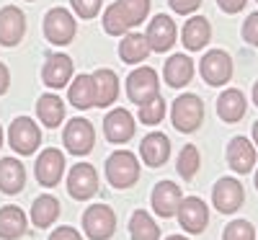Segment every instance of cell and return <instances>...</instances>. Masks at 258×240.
<instances>
[{"label":"cell","instance_id":"1","mask_svg":"<svg viewBox=\"0 0 258 240\" xmlns=\"http://www.w3.org/2000/svg\"><path fill=\"white\" fill-rule=\"evenodd\" d=\"M106 181L114 189H129L140 181V160L135 152L116 150L106 160Z\"/></svg>","mask_w":258,"mask_h":240},{"label":"cell","instance_id":"2","mask_svg":"<svg viewBox=\"0 0 258 240\" xmlns=\"http://www.w3.org/2000/svg\"><path fill=\"white\" fill-rule=\"evenodd\" d=\"M170 122L178 132L191 135L197 132L204 122V103L197 93H181L173 101V108H170Z\"/></svg>","mask_w":258,"mask_h":240},{"label":"cell","instance_id":"3","mask_svg":"<svg viewBox=\"0 0 258 240\" xmlns=\"http://www.w3.org/2000/svg\"><path fill=\"white\" fill-rule=\"evenodd\" d=\"M75 31H78V24H75V18L68 8L57 6L44 16V36H47L49 44H54V47L70 44L75 39Z\"/></svg>","mask_w":258,"mask_h":240},{"label":"cell","instance_id":"4","mask_svg":"<svg viewBox=\"0 0 258 240\" xmlns=\"http://www.w3.org/2000/svg\"><path fill=\"white\" fill-rule=\"evenodd\" d=\"M126 96L132 103L142 106L147 101H153L155 96H160V80H158V73L153 68H137L129 73L126 78Z\"/></svg>","mask_w":258,"mask_h":240},{"label":"cell","instance_id":"5","mask_svg":"<svg viewBox=\"0 0 258 240\" xmlns=\"http://www.w3.org/2000/svg\"><path fill=\"white\" fill-rule=\"evenodd\" d=\"M8 145L18 155H34L36 147L41 145V129L36 127L34 119L18 116V119H13V124L8 129Z\"/></svg>","mask_w":258,"mask_h":240},{"label":"cell","instance_id":"6","mask_svg":"<svg viewBox=\"0 0 258 240\" xmlns=\"http://www.w3.org/2000/svg\"><path fill=\"white\" fill-rule=\"evenodd\" d=\"M83 232L91 240H109L116 232V214L106 204H93L83 214Z\"/></svg>","mask_w":258,"mask_h":240},{"label":"cell","instance_id":"7","mask_svg":"<svg viewBox=\"0 0 258 240\" xmlns=\"http://www.w3.org/2000/svg\"><path fill=\"white\" fill-rule=\"evenodd\" d=\"M199 73H202V78H204L207 85L220 88V85H225V83L232 80V57L225 49H209L202 57Z\"/></svg>","mask_w":258,"mask_h":240},{"label":"cell","instance_id":"8","mask_svg":"<svg viewBox=\"0 0 258 240\" xmlns=\"http://www.w3.org/2000/svg\"><path fill=\"white\" fill-rule=\"evenodd\" d=\"M245 202V189L238 178L232 176H225L214 184L212 189V204L217 207L220 214H235Z\"/></svg>","mask_w":258,"mask_h":240},{"label":"cell","instance_id":"9","mask_svg":"<svg viewBox=\"0 0 258 240\" xmlns=\"http://www.w3.org/2000/svg\"><path fill=\"white\" fill-rule=\"evenodd\" d=\"M62 142L68 147V152L73 155H88L96 145V129L88 119H70L68 127H64V135H62Z\"/></svg>","mask_w":258,"mask_h":240},{"label":"cell","instance_id":"10","mask_svg":"<svg viewBox=\"0 0 258 240\" xmlns=\"http://www.w3.org/2000/svg\"><path fill=\"white\" fill-rule=\"evenodd\" d=\"M34 176H36L39 186H44V189L57 186L64 176V155L57 147L41 150L36 158V165H34Z\"/></svg>","mask_w":258,"mask_h":240},{"label":"cell","instance_id":"11","mask_svg":"<svg viewBox=\"0 0 258 240\" xmlns=\"http://www.w3.org/2000/svg\"><path fill=\"white\" fill-rule=\"evenodd\" d=\"M176 217H178V222L186 232L202 235L209 225V207L204 204V199H199V196H186L178 204Z\"/></svg>","mask_w":258,"mask_h":240},{"label":"cell","instance_id":"12","mask_svg":"<svg viewBox=\"0 0 258 240\" xmlns=\"http://www.w3.org/2000/svg\"><path fill=\"white\" fill-rule=\"evenodd\" d=\"M176 36H178V29H176V21L165 16V13H158L147 26V44H150V52H168L170 47L176 44Z\"/></svg>","mask_w":258,"mask_h":240},{"label":"cell","instance_id":"13","mask_svg":"<svg viewBox=\"0 0 258 240\" xmlns=\"http://www.w3.org/2000/svg\"><path fill=\"white\" fill-rule=\"evenodd\" d=\"M68 191L78 202H88L91 196H96V191H98V173H96V168L91 163L73 165L70 176H68Z\"/></svg>","mask_w":258,"mask_h":240},{"label":"cell","instance_id":"14","mask_svg":"<svg viewBox=\"0 0 258 240\" xmlns=\"http://www.w3.org/2000/svg\"><path fill=\"white\" fill-rule=\"evenodd\" d=\"M137 132V124H135V116L126 111V108H114V111L106 114L103 119V137L114 142V145H124L135 137Z\"/></svg>","mask_w":258,"mask_h":240},{"label":"cell","instance_id":"15","mask_svg":"<svg viewBox=\"0 0 258 240\" xmlns=\"http://www.w3.org/2000/svg\"><path fill=\"white\" fill-rule=\"evenodd\" d=\"M26 34V16L16 6L0 8V44L3 47H16Z\"/></svg>","mask_w":258,"mask_h":240},{"label":"cell","instance_id":"16","mask_svg":"<svg viewBox=\"0 0 258 240\" xmlns=\"http://www.w3.org/2000/svg\"><path fill=\"white\" fill-rule=\"evenodd\" d=\"M181 199H183V196H181V186H176L173 181H160V184H155L153 196H150L155 214L163 217V220H168V217H176Z\"/></svg>","mask_w":258,"mask_h":240},{"label":"cell","instance_id":"17","mask_svg":"<svg viewBox=\"0 0 258 240\" xmlns=\"http://www.w3.org/2000/svg\"><path fill=\"white\" fill-rule=\"evenodd\" d=\"M140 155L142 163L150 168H160L165 165V160L170 158V140L163 132H150L147 137H142L140 142Z\"/></svg>","mask_w":258,"mask_h":240},{"label":"cell","instance_id":"18","mask_svg":"<svg viewBox=\"0 0 258 240\" xmlns=\"http://www.w3.org/2000/svg\"><path fill=\"white\" fill-rule=\"evenodd\" d=\"M73 70H75V68H73V59H70L68 54H52V57H47V62H44L41 80H44L47 88L59 91V88H64V85L70 83Z\"/></svg>","mask_w":258,"mask_h":240},{"label":"cell","instance_id":"19","mask_svg":"<svg viewBox=\"0 0 258 240\" xmlns=\"http://www.w3.org/2000/svg\"><path fill=\"white\" fill-rule=\"evenodd\" d=\"M209 41H212V26H209V21L204 16H191L186 24H183L181 44L188 52H202Z\"/></svg>","mask_w":258,"mask_h":240},{"label":"cell","instance_id":"20","mask_svg":"<svg viewBox=\"0 0 258 240\" xmlns=\"http://www.w3.org/2000/svg\"><path fill=\"white\" fill-rule=\"evenodd\" d=\"M227 165L240 176L250 173L255 165V145L248 142L245 137H232L227 145Z\"/></svg>","mask_w":258,"mask_h":240},{"label":"cell","instance_id":"21","mask_svg":"<svg viewBox=\"0 0 258 240\" xmlns=\"http://www.w3.org/2000/svg\"><path fill=\"white\" fill-rule=\"evenodd\" d=\"M194 78V59L188 54H170L165 68H163V80L170 88H183Z\"/></svg>","mask_w":258,"mask_h":240},{"label":"cell","instance_id":"22","mask_svg":"<svg viewBox=\"0 0 258 240\" xmlns=\"http://www.w3.org/2000/svg\"><path fill=\"white\" fill-rule=\"evenodd\" d=\"M248 111V101L243 96V91L238 88H227L222 91V96L217 98V114L225 124H235V122H240Z\"/></svg>","mask_w":258,"mask_h":240},{"label":"cell","instance_id":"23","mask_svg":"<svg viewBox=\"0 0 258 240\" xmlns=\"http://www.w3.org/2000/svg\"><path fill=\"white\" fill-rule=\"evenodd\" d=\"M93 85H96V106L98 108H106L116 103L119 98V78L114 70L109 68H101L93 73Z\"/></svg>","mask_w":258,"mask_h":240},{"label":"cell","instance_id":"24","mask_svg":"<svg viewBox=\"0 0 258 240\" xmlns=\"http://www.w3.org/2000/svg\"><path fill=\"white\" fill-rule=\"evenodd\" d=\"M26 186V168L16 158L0 160V191L3 194H18Z\"/></svg>","mask_w":258,"mask_h":240},{"label":"cell","instance_id":"25","mask_svg":"<svg viewBox=\"0 0 258 240\" xmlns=\"http://www.w3.org/2000/svg\"><path fill=\"white\" fill-rule=\"evenodd\" d=\"M59 212H62L59 199H54L52 194H41V196H36L34 204H31V222L36 227H52L57 222Z\"/></svg>","mask_w":258,"mask_h":240},{"label":"cell","instance_id":"26","mask_svg":"<svg viewBox=\"0 0 258 240\" xmlns=\"http://www.w3.org/2000/svg\"><path fill=\"white\" fill-rule=\"evenodd\" d=\"M36 116L39 122L49 127V129H57L64 119V103L57 93H44V96H39L36 101Z\"/></svg>","mask_w":258,"mask_h":240},{"label":"cell","instance_id":"27","mask_svg":"<svg viewBox=\"0 0 258 240\" xmlns=\"http://www.w3.org/2000/svg\"><path fill=\"white\" fill-rule=\"evenodd\" d=\"M68 98L75 108L85 111V108H93L96 106V85H93V75H78L70 83V91Z\"/></svg>","mask_w":258,"mask_h":240},{"label":"cell","instance_id":"28","mask_svg":"<svg viewBox=\"0 0 258 240\" xmlns=\"http://www.w3.org/2000/svg\"><path fill=\"white\" fill-rule=\"evenodd\" d=\"M26 232V214L18 207H0V240H18Z\"/></svg>","mask_w":258,"mask_h":240},{"label":"cell","instance_id":"29","mask_svg":"<svg viewBox=\"0 0 258 240\" xmlns=\"http://www.w3.org/2000/svg\"><path fill=\"white\" fill-rule=\"evenodd\" d=\"M119 57L126 65H140L150 57V44L142 34H124V41L119 44Z\"/></svg>","mask_w":258,"mask_h":240},{"label":"cell","instance_id":"30","mask_svg":"<svg viewBox=\"0 0 258 240\" xmlns=\"http://www.w3.org/2000/svg\"><path fill=\"white\" fill-rule=\"evenodd\" d=\"M129 235H132V240H160V227L150 217V212L137 209L129 220Z\"/></svg>","mask_w":258,"mask_h":240},{"label":"cell","instance_id":"31","mask_svg":"<svg viewBox=\"0 0 258 240\" xmlns=\"http://www.w3.org/2000/svg\"><path fill=\"white\" fill-rule=\"evenodd\" d=\"M202 165V155H199V147L197 145H183V150L178 152V160H176V170L181 173L183 181H191L197 176V170Z\"/></svg>","mask_w":258,"mask_h":240},{"label":"cell","instance_id":"32","mask_svg":"<svg viewBox=\"0 0 258 240\" xmlns=\"http://www.w3.org/2000/svg\"><path fill=\"white\" fill-rule=\"evenodd\" d=\"M129 29H132V26H129V21H126V16H124V11H121L119 3L106 8V13H103V31L106 34L124 36V34H129Z\"/></svg>","mask_w":258,"mask_h":240},{"label":"cell","instance_id":"33","mask_svg":"<svg viewBox=\"0 0 258 240\" xmlns=\"http://www.w3.org/2000/svg\"><path fill=\"white\" fill-rule=\"evenodd\" d=\"M163 116H165V101H163V96H155L153 101H147V103L140 106V124H145V127L160 124Z\"/></svg>","mask_w":258,"mask_h":240},{"label":"cell","instance_id":"34","mask_svg":"<svg viewBox=\"0 0 258 240\" xmlns=\"http://www.w3.org/2000/svg\"><path fill=\"white\" fill-rule=\"evenodd\" d=\"M119 6L129 21V26H140L150 13V0H119Z\"/></svg>","mask_w":258,"mask_h":240},{"label":"cell","instance_id":"35","mask_svg":"<svg viewBox=\"0 0 258 240\" xmlns=\"http://www.w3.org/2000/svg\"><path fill=\"white\" fill-rule=\"evenodd\" d=\"M222 240H255V230L248 220H232L225 227Z\"/></svg>","mask_w":258,"mask_h":240},{"label":"cell","instance_id":"36","mask_svg":"<svg viewBox=\"0 0 258 240\" xmlns=\"http://www.w3.org/2000/svg\"><path fill=\"white\" fill-rule=\"evenodd\" d=\"M73 3V11L80 16V18H96L98 16V11H101V3L103 0H70Z\"/></svg>","mask_w":258,"mask_h":240},{"label":"cell","instance_id":"37","mask_svg":"<svg viewBox=\"0 0 258 240\" xmlns=\"http://www.w3.org/2000/svg\"><path fill=\"white\" fill-rule=\"evenodd\" d=\"M243 39L248 41V44L258 47V11L248 16V21L243 24Z\"/></svg>","mask_w":258,"mask_h":240},{"label":"cell","instance_id":"38","mask_svg":"<svg viewBox=\"0 0 258 240\" xmlns=\"http://www.w3.org/2000/svg\"><path fill=\"white\" fill-rule=\"evenodd\" d=\"M168 3H170V8H173L176 13L188 16V13H194V11H199L202 0H168Z\"/></svg>","mask_w":258,"mask_h":240},{"label":"cell","instance_id":"39","mask_svg":"<svg viewBox=\"0 0 258 240\" xmlns=\"http://www.w3.org/2000/svg\"><path fill=\"white\" fill-rule=\"evenodd\" d=\"M49 240H83V235H80L75 227L64 225V227H57V230L49 235Z\"/></svg>","mask_w":258,"mask_h":240},{"label":"cell","instance_id":"40","mask_svg":"<svg viewBox=\"0 0 258 240\" xmlns=\"http://www.w3.org/2000/svg\"><path fill=\"white\" fill-rule=\"evenodd\" d=\"M217 6H220L225 13L235 16V13H240V11L248 6V0H217Z\"/></svg>","mask_w":258,"mask_h":240},{"label":"cell","instance_id":"41","mask_svg":"<svg viewBox=\"0 0 258 240\" xmlns=\"http://www.w3.org/2000/svg\"><path fill=\"white\" fill-rule=\"evenodd\" d=\"M8 85H11V73L3 62H0V96H3L8 91Z\"/></svg>","mask_w":258,"mask_h":240},{"label":"cell","instance_id":"42","mask_svg":"<svg viewBox=\"0 0 258 240\" xmlns=\"http://www.w3.org/2000/svg\"><path fill=\"white\" fill-rule=\"evenodd\" d=\"M253 145H255V147H258V122H255V124H253Z\"/></svg>","mask_w":258,"mask_h":240},{"label":"cell","instance_id":"43","mask_svg":"<svg viewBox=\"0 0 258 240\" xmlns=\"http://www.w3.org/2000/svg\"><path fill=\"white\" fill-rule=\"evenodd\" d=\"M253 103L258 106V80H255V85H253Z\"/></svg>","mask_w":258,"mask_h":240},{"label":"cell","instance_id":"44","mask_svg":"<svg viewBox=\"0 0 258 240\" xmlns=\"http://www.w3.org/2000/svg\"><path fill=\"white\" fill-rule=\"evenodd\" d=\"M165 240H186L183 235H170V237H165Z\"/></svg>","mask_w":258,"mask_h":240},{"label":"cell","instance_id":"45","mask_svg":"<svg viewBox=\"0 0 258 240\" xmlns=\"http://www.w3.org/2000/svg\"><path fill=\"white\" fill-rule=\"evenodd\" d=\"M0 147H3V129H0Z\"/></svg>","mask_w":258,"mask_h":240},{"label":"cell","instance_id":"46","mask_svg":"<svg viewBox=\"0 0 258 240\" xmlns=\"http://www.w3.org/2000/svg\"><path fill=\"white\" fill-rule=\"evenodd\" d=\"M255 189H258V170H255Z\"/></svg>","mask_w":258,"mask_h":240}]
</instances>
